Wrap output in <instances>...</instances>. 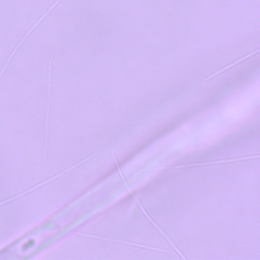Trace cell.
I'll list each match as a JSON object with an SVG mask.
<instances>
[{
	"label": "cell",
	"mask_w": 260,
	"mask_h": 260,
	"mask_svg": "<svg viewBox=\"0 0 260 260\" xmlns=\"http://www.w3.org/2000/svg\"><path fill=\"white\" fill-rule=\"evenodd\" d=\"M61 1H62V0H56V1L54 2V4H53V5H52V6H51V7H50L48 10H47V12H46V13L43 15V17H45V16H46V15H47V14H48V13H49V12H50V11H51V10H52V9H53V8H54V7H55L57 4H58V3H60ZM43 17H42V18H43Z\"/></svg>",
	"instance_id": "cell-4"
},
{
	"label": "cell",
	"mask_w": 260,
	"mask_h": 260,
	"mask_svg": "<svg viewBox=\"0 0 260 260\" xmlns=\"http://www.w3.org/2000/svg\"><path fill=\"white\" fill-rule=\"evenodd\" d=\"M259 52V49H256L254 52H252V53H249L248 55H246V56H244V57H242V58H240V59H238L237 61H234L233 63H231V64H229L228 66H225V67H223V68H221V69H219V70H217V71H215L213 74H210L209 76H207V77H205L204 78V80L205 81H207L208 79H210L211 77H214L215 75H217V74H219V73H221V72H223V71H225L226 69H230V68H232V67H234L235 65H237L238 63H241L242 61H244V60H246V59H248L249 57H251V56H253L254 54H257Z\"/></svg>",
	"instance_id": "cell-2"
},
{
	"label": "cell",
	"mask_w": 260,
	"mask_h": 260,
	"mask_svg": "<svg viewBox=\"0 0 260 260\" xmlns=\"http://www.w3.org/2000/svg\"><path fill=\"white\" fill-rule=\"evenodd\" d=\"M75 235H81V236H85V237H89L92 239H99V240H104V241H111V242H118V243H123V244H127V245H132L135 247H141L144 249H150V250H157V251H162V252H167V250L164 249H159V248H153V247H147V246H142L136 243H132V242H128V241H121V240H112V239H105V238H100V237H95L94 235H88V234H84V233H75Z\"/></svg>",
	"instance_id": "cell-1"
},
{
	"label": "cell",
	"mask_w": 260,
	"mask_h": 260,
	"mask_svg": "<svg viewBox=\"0 0 260 260\" xmlns=\"http://www.w3.org/2000/svg\"><path fill=\"white\" fill-rule=\"evenodd\" d=\"M135 200H136V202H137V204H138V205H139V206H140V208H141V209H142V212H143V213H144V214H145V215H146V216H147V217H148V220H149V221H150V222H151V223H152V224H153V225H154V226H155V228H156V230H158V231H159V232H160V234H161V235H162V236H164V237H165V238H166V239H167V240H168V241H169V242H170V243H171V245H172V246H173V247H174V249H175V250H176V251H177V253H178V254H180V255H181V253H180V250H178V249H177V248H176V246H175V245H174V244H173V242H172V241H171V240H170V239H169V238H168V236H167V235H166V234H165V232H164V231H162V230H160V228H159V226H158V225H157V223H156V222H155V221H153V220H152V218H151V217H150V216H149V214H148V213H147V212H146V211H145V210H143V208H142V206H141V205H140V203H139V201H138V199H137V198H135ZM181 257H182V258H184V257H183V256H182V255H181Z\"/></svg>",
	"instance_id": "cell-3"
}]
</instances>
